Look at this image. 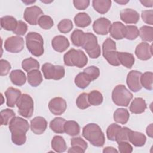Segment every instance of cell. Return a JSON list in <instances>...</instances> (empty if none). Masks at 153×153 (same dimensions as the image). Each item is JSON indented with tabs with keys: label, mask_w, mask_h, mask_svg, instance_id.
Masks as SVG:
<instances>
[{
	"label": "cell",
	"mask_w": 153,
	"mask_h": 153,
	"mask_svg": "<svg viewBox=\"0 0 153 153\" xmlns=\"http://www.w3.org/2000/svg\"><path fill=\"white\" fill-rule=\"evenodd\" d=\"M29 124L26 120L20 117H14L9 123L11 140L16 145H23L26 140V133L29 130Z\"/></svg>",
	"instance_id": "6da1fadb"
},
{
	"label": "cell",
	"mask_w": 153,
	"mask_h": 153,
	"mask_svg": "<svg viewBox=\"0 0 153 153\" xmlns=\"http://www.w3.org/2000/svg\"><path fill=\"white\" fill-rule=\"evenodd\" d=\"M83 137L88 140L91 145L97 147L103 146L105 137L100 126L95 123H89L82 129Z\"/></svg>",
	"instance_id": "7a4b0ae2"
},
{
	"label": "cell",
	"mask_w": 153,
	"mask_h": 153,
	"mask_svg": "<svg viewBox=\"0 0 153 153\" xmlns=\"http://www.w3.org/2000/svg\"><path fill=\"white\" fill-rule=\"evenodd\" d=\"M63 61L66 66L81 68L87 64L88 58L81 50L71 48L64 54Z\"/></svg>",
	"instance_id": "3957f363"
},
{
	"label": "cell",
	"mask_w": 153,
	"mask_h": 153,
	"mask_svg": "<svg viewBox=\"0 0 153 153\" xmlns=\"http://www.w3.org/2000/svg\"><path fill=\"white\" fill-rule=\"evenodd\" d=\"M26 44L28 50L34 56L39 57L43 54L44 41L39 33L35 32H29L26 36Z\"/></svg>",
	"instance_id": "277c9868"
},
{
	"label": "cell",
	"mask_w": 153,
	"mask_h": 153,
	"mask_svg": "<svg viewBox=\"0 0 153 153\" xmlns=\"http://www.w3.org/2000/svg\"><path fill=\"white\" fill-rule=\"evenodd\" d=\"M81 47L86 51L89 57L91 59H96L101 54L100 47L97 43V37L92 33L87 32L84 33Z\"/></svg>",
	"instance_id": "5b68a950"
},
{
	"label": "cell",
	"mask_w": 153,
	"mask_h": 153,
	"mask_svg": "<svg viewBox=\"0 0 153 153\" xmlns=\"http://www.w3.org/2000/svg\"><path fill=\"white\" fill-rule=\"evenodd\" d=\"M133 98V94L123 84L117 85L112 92V99L117 106H127Z\"/></svg>",
	"instance_id": "8992f818"
},
{
	"label": "cell",
	"mask_w": 153,
	"mask_h": 153,
	"mask_svg": "<svg viewBox=\"0 0 153 153\" xmlns=\"http://www.w3.org/2000/svg\"><path fill=\"white\" fill-rule=\"evenodd\" d=\"M116 49V43L109 38H108L102 44V53L104 58L110 65L118 66L120 63L118 59V52Z\"/></svg>",
	"instance_id": "52a82bcc"
},
{
	"label": "cell",
	"mask_w": 153,
	"mask_h": 153,
	"mask_svg": "<svg viewBox=\"0 0 153 153\" xmlns=\"http://www.w3.org/2000/svg\"><path fill=\"white\" fill-rule=\"evenodd\" d=\"M33 100L30 95L26 93L22 94L16 103L19 114L25 118H30L33 113Z\"/></svg>",
	"instance_id": "ba28073f"
},
{
	"label": "cell",
	"mask_w": 153,
	"mask_h": 153,
	"mask_svg": "<svg viewBox=\"0 0 153 153\" xmlns=\"http://www.w3.org/2000/svg\"><path fill=\"white\" fill-rule=\"evenodd\" d=\"M44 76L47 79L59 80L64 77L65 70L63 66L53 65L50 63H45L42 66Z\"/></svg>",
	"instance_id": "9c48e42d"
},
{
	"label": "cell",
	"mask_w": 153,
	"mask_h": 153,
	"mask_svg": "<svg viewBox=\"0 0 153 153\" xmlns=\"http://www.w3.org/2000/svg\"><path fill=\"white\" fill-rule=\"evenodd\" d=\"M5 49L12 53L20 52L24 48V40L20 36H12L8 37L4 42Z\"/></svg>",
	"instance_id": "30bf717a"
},
{
	"label": "cell",
	"mask_w": 153,
	"mask_h": 153,
	"mask_svg": "<svg viewBox=\"0 0 153 153\" xmlns=\"http://www.w3.org/2000/svg\"><path fill=\"white\" fill-rule=\"evenodd\" d=\"M44 13L41 8L38 6L33 5L27 7L23 13L24 19L31 25H36L41 16Z\"/></svg>",
	"instance_id": "8fae6325"
},
{
	"label": "cell",
	"mask_w": 153,
	"mask_h": 153,
	"mask_svg": "<svg viewBox=\"0 0 153 153\" xmlns=\"http://www.w3.org/2000/svg\"><path fill=\"white\" fill-rule=\"evenodd\" d=\"M141 75L142 72L135 70L131 71L128 74L126 82L129 89L132 91L137 92L142 89V86L140 84Z\"/></svg>",
	"instance_id": "7c38bea8"
},
{
	"label": "cell",
	"mask_w": 153,
	"mask_h": 153,
	"mask_svg": "<svg viewBox=\"0 0 153 153\" xmlns=\"http://www.w3.org/2000/svg\"><path fill=\"white\" fill-rule=\"evenodd\" d=\"M67 107L66 100L62 97H56L48 103V108L50 112L55 115H62Z\"/></svg>",
	"instance_id": "4fadbf2b"
},
{
	"label": "cell",
	"mask_w": 153,
	"mask_h": 153,
	"mask_svg": "<svg viewBox=\"0 0 153 153\" xmlns=\"http://www.w3.org/2000/svg\"><path fill=\"white\" fill-rule=\"evenodd\" d=\"M111 26V22L109 20L105 17H100L94 22L93 29L96 33L105 35L109 33Z\"/></svg>",
	"instance_id": "5bb4252c"
},
{
	"label": "cell",
	"mask_w": 153,
	"mask_h": 153,
	"mask_svg": "<svg viewBox=\"0 0 153 153\" xmlns=\"http://www.w3.org/2000/svg\"><path fill=\"white\" fill-rule=\"evenodd\" d=\"M135 54L141 60L150 59L152 56V45H150L147 42H140L136 47Z\"/></svg>",
	"instance_id": "9a60e30c"
},
{
	"label": "cell",
	"mask_w": 153,
	"mask_h": 153,
	"mask_svg": "<svg viewBox=\"0 0 153 153\" xmlns=\"http://www.w3.org/2000/svg\"><path fill=\"white\" fill-rule=\"evenodd\" d=\"M120 19L126 23L136 24L139 20V14L133 9L126 8L121 11Z\"/></svg>",
	"instance_id": "2e32d148"
},
{
	"label": "cell",
	"mask_w": 153,
	"mask_h": 153,
	"mask_svg": "<svg viewBox=\"0 0 153 153\" xmlns=\"http://www.w3.org/2000/svg\"><path fill=\"white\" fill-rule=\"evenodd\" d=\"M47 122L42 117H36L30 121V129L36 134H41L46 130Z\"/></svg>",
	"instance_id": "e0dca14e"
},
{
	"label": "cell",
	"mask_w": 153,
	"mask_h": 153,
	"mask_svg": "<svg viewBox=\"0 0 153 153\" xmlns=\"http://www.w3.org/2000/svg\"><path fill=\"white\" fill-rule=\"evenodd\" d=\"M51 45L55 51L62 53L69 47V42L65 36L57 35L53 38Z\"/></svg>",
	"instance_id": "ac0fdd59"
},
{
	"label": "cell",
	"mask_w": 153,
	"mask_h": 153,
	"mask_svg": "<svg viewBox=\"0 0 153 153\" xmlns=\"http://www.w3.org/2000/svg\"><path fill=\"white\" fill-rule=\"evenodd\" d=\"M21 91L17 88L9 87L5 92V96L7 98V105L8 107L13 108L17 103L21 96Z\"/></svg>",
	"instance_id": "d6986e66"
},
{
	"label": "cell",
	"mask_w": 153,
	"mask_h": 153,
	"mask_svg": "<svg viewBox=\"0 0 153 153\" xmlns=\"http://www.w3.org/2000/svg\"><path fill=\"white\" fill-rule=\"evenodd\" d=\"M126 26L120 22H115L111 24L109 29L111 36L115 39L119 40L124 38Z\"/></svg>",
	"instance_id": "ffe728a7"
},
{
	"label": "cell",
	"mask_w": 153,
	"mask_h": 153,
	"mask_svg": "<svg viewBox=\"0 0 153 153\" xmlns=\"http://www.w3.org/2000/svg\"><path fill=\"white\" fill-rule=\"evenodd\" d=\"M128 139L134 146L140 147L145 144L146 137L144 134L140 132L133 131L130 129L128 134Z\"/></svg>",
	"instance_id": "44dd1931"
},
{
	"label": "cell",
	"mask_w": 153,
	"mask_h": 153,
	"mask_svg": "<svg viewBox=\"0 0 153 153\" xmlns=\"http://www.w3.org/2000/svg\"><path fill=\"white\" fill-rule=\"evenodd\" d=\"M146 108V103L143 99L142 97H136L130 104V111L133 114H139L144 112Z\"/></svg>",
	"instance_id": "7402d4cb"
},
{
	"label": "cell",
	"mask_w": 153,
	"mask_h": 153,
	"mask_svg": "<svg viewBox=\"0 0 153 153\" xmlns=\"http://www.w3.org/2000/svg\"><path fill=\"white\" fill-rule=\"evenodd\" d=\"M10 79L13 84L17 86H22L26 81V76L22 70L15 69L11 72Z\"/></svg>",
	"instance_id": "603a6c76"
},
{
	"label": "cell",
	"mask_w": 153,
	"mask_h": 153,
	"mask_svg": "<svg viewBox=\"0 0 153 153\" xmlns=\"http://www.w3.org/2000/svg\"><path fill=\"white\" fill-rule=\"evenodd\" d=\"M118 59L120 64L128 69L132 68L135 61L133 55L127 52H118Z\"/></svg>",
	"instance_id": "cb8c5ba5"
},
{
	"label": "cell",
	"mask_w": 153,
	"mask_h": 153,
	"mask_svg": "<svg viewBox=\"0 0 153 153\" xmlns=\"http://www.w3.org/2000/svg\"><path fill=\"white\" fill-rule=\"evenodd\" d=\"M111 1L110 0H93L92 5L94 9L101 14L106 13L111 7Z\"/></svg>",
	"instance_id": "d4e9b609"
},
{
	"label": "cell",
	"mask_w": 153,
	"mask_h": 153,
	"mask_svg": "<svg viewBox=\"0 0 153 153\" xmlns=\"http://www.w3.org/2000/svg\"><path fill=\"white\" fill-rule=\"evenodd\" d=\"M17 20L11 16H5L1 18L2 28L8 31H14L17 25Z\"/></svg>",
	"instance_id": "484cf974"
},
{
	"label": "cell",
	"mask_w": 153,
	"mask_h": 153,
	"mask_svg": "<svg viewBox=\"0 0 153 153\" xmlns=\"http://www.w3.org/2000/svg\"><path fill=\"white\" fill-rule=\"evenodd\" d=\"M42 81V76L38 69H34L27 72V82L32 87L38 86Z\"/></svg>",
	"instance_id": "4316f807"
},
{
	"label": "cell",
	"mask_w": 153,
	"mask_h": 153,
	"mask_svg": "<svg viewBox=\"0 0 153 153\" xmlns=\"http://www.w3.org/2000/svg\"><path fill=\"white\" fill-rule=\"evenodd\" d=\"M51 148L57 152H63L66 150L67 146L63 137L60 136H55L51 142Z\"/></svg>",
	"instance_id": "83f0119b"
},
{
	"label": "cell",
	"mask_w": 153,
	"mask_h": 153,
	"mask_svg": "<svg viewBox=\"0 0 153 153\" xmlns=\"http://www.w3.org/2000/svg\"><path fill=\"white\" fill-rule=\"evenodd\" d=\"M114 120L116 123L125 124L129 120L130 114L127 109L118 108L114 113Z\"/></svg>",
	"instance_id": "f1b7e54d"
},
{
	"label": "cell",
	"mask_w": 153,
	"mask_h": 153,
	"mask_svg": "<svg viewBox=\"0 0 153 153\" xmlns=\"http://www.w3.org/2000/svg\"><path fill=\"white\" fill-rule=\"evenodd\" d=\"M66 120L62 117H56L50 123V128L56 133H65V124Z\"/></svg>",
	"instance_id": "f546056e"
},
{
	"label": "cell",
	"mask_w": 153,
	"mask_h": 153,
	"mask_svg": "<svg viewBox=\"0 0 153 153\" xmlns=\"http://www.w3.org/2000/svg\"><path fill=\"white\" fill-rule=\"evenodd\" d=\"M74 22L79 27H85L91 24V19L86 13H79L74 17Z\"/></svg>",
	"instance_id": "4dcf8cb0"
},
{
	"label": "cell",
	"mask_w": 153,
	"mask_h": 153,
	"mask_svg": "<svg viewBox=\"0 0 153 153\" xmlns=\"http://www.w3.org/2000/svg\"><path fill=\"white\" fill-rule=\"evenodd\" d=\"M65 132L69 136H75L79 134L80 132V127L77 122L73 120L66 121L65 124Z\"/></svg>",
	"instance_id": "1f68e13d"
},
{
	"label": "cell",
	"mask_w": 153,
	"mask_h": 153,
	"mask_svg": "<svg viewBox=\"0 0 153 153\" xmlns=\"http://www.w3.org/2000/svg\"><path fill=\"white\" fill-rule=\"evenodd\" d=\"M91 82V80L84 71L79 73L75 78V84L78 87L82 89L86 88Z\"/></svg>",
	"instance_id": "d6a6232c"
},
{
	"label": "cell",
	"mask_w": 153,
	"mask_h": 153,
	"mask_svg": "<svg viewBox=\"0 0 153 153\" xmlns=\"http://www.w3.org/2000/svg\"><path fill=\"white\" fill-rule=\"evenodd\" d=\"M139 36L142 41L152 42L153 40V28L151 26L144 25L139 30Z\"/></svg>",
	"instance_id": "836d02e7"
},
{
	"label": "cell",
	"mask_w": 153,
	"mask_h": 153,
	"mask_svg": "<svg viewBox=\"0 0 153 153\" xmlns=\"http://www.w3.org/2000/svg\"><path fill=\"white\" fill-rule=\"evenodd\" d=\"M22 66L24 71L28 72L34 69H39V63L36 59L32 57H29L25 59L22 61Z\"/></svg>",
	"instance_id": "e575fe53"
},
{
	"label": "cell",
	"mask_w": 153,
	"mask_h": 153,
	"mask_svg": "<svg viewBox=\"0 0 153 153\" xmlns=\"http://www.w3.org/2000/svg\"><path fill=\"white\" fill-rule=\"evenodd\" d=\"M153 74L152 72H145L140 76V84L142 87L148 90H152Z\"/></svg>",
	"instance_id": "d590c367"
},
{
	"label": "cell",
	"mask_w": 153,
	"mask_h": 153,
	"mask_svg": "<svg viewBox=\"0 0 153 153\" xmlns=\"http://www.w3.org/2000/svg\"><path fill=\"white\" fill-rule=\"evenodd\" d=\"M88 102L90 105L98 106L100 105L103 100L102 93L98 90H92L88 93Z\"/></svg>",
	"instance_id": "8d00e7d4"
},
{
	"label": "cell",
	"mask_w": 153,
	"mask_h": 153,
	"mask_svg": "<svg viewBox=\"0 0 153 153\" xmlns=\"http://www.w3.org/2000/svg\"><path fill=\"white\" fill-rule=\"evenodd\" d=\"M84 32L80 29H75L71 35V40L72 43L76 47H81L84 37Z\"/></svg>",
	"instance_id": "74e56055"
},
{
	"label": "cell",
	"mask_w": 153,
	"mask_h": 153,
	"mask_svg": "<svg viewBox=\"0 0 153 153\" xmlns=\"http://www.w3.org/2000/svg\"><path fill=\"white\" fill-rule=\"evenodd\" d=\"M1 124L6 126L8 124L10 121L15 117V113L12 109H5L1 111Z\"/></svg>",
	"instance_id": "f35d334b"
},
{
	"label": "cell",
	"mask_w": 153,
	"mask_h": 153,
	"mask_svg": "<svg viewBox=\"0 0 153 153\" xmlns=\"http://www.w3.org/2000/svg\"><path fill=\"white\" fill-rule=\"evenodd\" d=\"M139 35V29L134 25H127L125 27L124 38L129 40L135 39Z\"/></svg>",
	"instance_id": "ab89813d"
},
{
	"label": "cell",
	"mask_w": 153,
	"mask_h": 153,
	"mask_svg": "<svg viewBox=\"0 0 153 153\" xmlns=\"http://www.w3.org/2000/svg\"><path fill=\"white\" fill-rule=\"evenodd\" d=\"M38 24L42 29L47 30L51 29L53 26L54 22L50 16L42 15L39 19Z\"/></svg>",
	"instance_id": "60d3db41"
},
{
	"label": "cell",
	"mask_w": 153,
	"mask_h": 153,
	"mask_svg": "<svg viewBox=\"0 0 153 153\" xmlns=\"http://www.w3.org/2000/svg\"><path fill=\"white\" fill-rule=\"evenodd\" d=\"M88 94L82 93L80 94L76 100V105L77 107L81 109H85L90 106L88 99Z\"/></svg>",
	"instance_id": "b9f144b4"
},
{
	"label": "cell",
	"mask_w": 153,
	"mask_h": 153,
	"mask_svg": "<svg viewBox=\"0 0 153 153\" xmlns=\"http://www.w3.org/2000/svg\"><path fill=\"white\" fill-rule=\"evenodd\" d=\"M73 27V23L72 21L68 19L62 20L57 25L59 30L63 33H69Z\"/></svg>",
	"instance_id": "7bdbcfd3"
},
{
	"label": "cell",
	"mask_w": 153,
	"mask_h": 153,
	"mask_svg": "<svg viewBox=\"0 0 153 153\" xmlns=\"http://www.w3.org/2000/svg\"><path fill=\"white\" fill-rule=\"evenodd\" d=\"M121 128V127L116 123L110 124L106 130V135L108 139L110 140L115 141L116 135Z\"/></svg>",
	"instance_id": "ee69618b"
},
{
	"label": "cell",
	"mask_w": 153,
	"mask_h": 153,
	"mask_svg": "<svg viewBox=\"0 0 153 153\" xmlns=\"http://www.w3.org/2000/svg\"><path fill=\"white\" fill-rule=\"evenodd\" d=\"M83 71L85 73H86V74L88 76V77L91 80V81L97 79L100 75L99 69L95 66H88L85 69H84Z\"/></svg>",
	"instance_id": "f6af8a7d"
},
{
	"label": "cell",
	"mask_w": 153,
	"mask_h": 153,
	"mask_svg": "<svg viewBox=\"0 0 153 153\" xmlns=\"http://www.w3.org/2000/svg\"><path fill=\"white\" fill-rule=\"evenodd\" d=\"M71 146H75L76 148H78L82 149L84 152L85 151L88 146L87 143L80 137L72 138L71 139Z\"/></svg>",
	"instance_id": "bcb514c9"
},
{
	"label": "cell",
	"mask_w": 153,
	"mask_h": 153,
	"mask_svg": "<svg viewBox=\"0 0 153 153\" xmlns=\"http://www.w3.org/2000/svg\"><path fill=\"white\" fill-rule=\"evenodd\" d=\"M130 128L126 127H121L118 133L116 135L115 137V140L117 143L121 142H124V141H128V134L130 131Z\"/></svg>",
	"instance_id": "7dc6e473"
},
{
	"label": "cell",
	"mask_w": 153,
	"mask_h": 153,
	"mask_svg": "<svg viewBox=\"0 0 153 153\" xmlns=\"http://www.w3.org/2000/svg\"><path fill=\"white\" fill-rule=\"evenodd\" d=\"M27 30V25L26 23L23 22L22 20H19L17 22V25L16 29L13 31V33L22 36L24 35Z\"/></svg>",
	"instance_id": "c3c4849f"
},
{
	"label": "cell",
	"mask_w": 153,
	"mask_h": 153,
	"mask_svg": "<svg viewBox=\"0 0 153 153\" xmlns=\"http://www.w3.org/2000/svg\"><path fill=\"white\" fill-rule=\"evenodd\" d=\"M153 10H144L142 11L141 16L143 21L151 25H153Z\"/></svg>",
	"instance_id": "681fc988"
},
{
	"label": "cell",
	"mask_w": 153,
	"mask_h": 153,
	"mask_svg": "<svg viewBox=\"0 0 153 153\" xmlns=\"http://www.w3.org/2000/svg\"><path fill=\"white\" fill-rule=\"evenodd\" d=\"M11 65L10 63L4 59L0 60V75L1 76L7 75L11 69Z\"/></svg>",
	"instance_id": "f907efd6"
},
{
	"label": "cell",
	"mask_w": 153,
	"mask_h": 153,
	"mask_svg": "<svg viewBox=\"0 0 153 153\" xmlns=\"http://www.w3.org/2000/svg\"><path fill=\"white\" fill-rule=\"evenodd\" d=\"M118 150L121 153H131L133 151L132 146L127 141L118 143Z\"/></svg>",
	"instance_id": "816d5d0a"
},
{
	"label": "cell",
	"mask_w": 153,
	"mask_h": 153,
	"mask_svg": "<svg viewBox=\"0 0 153 153\" xmlns=\"http://www.w3.org/2000/svg\"><path fill=\"white\" fill-rule=\"evenodd\" d=\"M90 1L88 0H74L73 4L74 7L79 10H84L86 9L90 4Z\"/></svg>",
	"instance_id": "f5cc1de1"
},
{
	"label": "cell",
	"mask_w": 153,
	"mask_h": 153,
	"mask_svg": "<svg viewBox=\"0 0 153 153\" xmlns=\"http://www.w3.org/2000/svg\"><path fill=\"white\" fill-rule=\"evenodd\" d=\"M103 153H109V152L114 153V152H118V151L112 146H106L103 149Z\"/></svg>",
	"instance_id": "db71d44e"
},
{
	"label": "cell",
	"mask_w": 153,
	"mask_h": 153,
	"mask_svg": "<svg viewBox=\"0 0 153 153\" xmlns=\"http://www.w3.org/2000/svg\"><path fill=\"white\" fill-rule=\"evenodd\" d=\"M140 2L142 4V5L146 7H152L153 1H140Z\"/></svg>",
	"instance_id": "11a10c76"
},
{
	"label": "cell",
	"mask_w": 153,
	"mask_h": 153,
	"mask_svg": "<svg viewBox=\"0 0 153 153\" xmlns=\"http://www.w3.org/2000/svg\"><path fill=\"white\" fill-rule=\"evenodd\" d=\"M146 134L147 135L150 137H152V124H150L146 128Z\"/></svg>",
	"instance_id": "9f6ffc18"
},
{
	"label": "cell",
	"mask_w": 153,
	"mask_h": 153,
	"mask_svg": "<svg viewBox=\"0 0 153 153\" xmlns=\"http://www.w3.org/2000/svg\"><path fill=\"white\" fill-rule=\"evenodd\" d=\"M117 3L120 4V5H125L126 4H127V2H128V1H115Z\"/></svg>",
	"instance_id": "6f0895ef"
},
{
	"label": "cell",
	"mask_w": 153,
	"mask_h": 153,
	"mask_svg": "<svg viewBox=\"0 0 153 153\" xmlns=\"http://www.w3.org/2000/svg\"><path fill=\"white\" fill-rule=\"evenodd\" d=\"M22 2H24V3H25L26 4H31V3H33V2H35V1H22Z\"/></svg>",
	"instance_id": "680465c9"
}]
</instances>
